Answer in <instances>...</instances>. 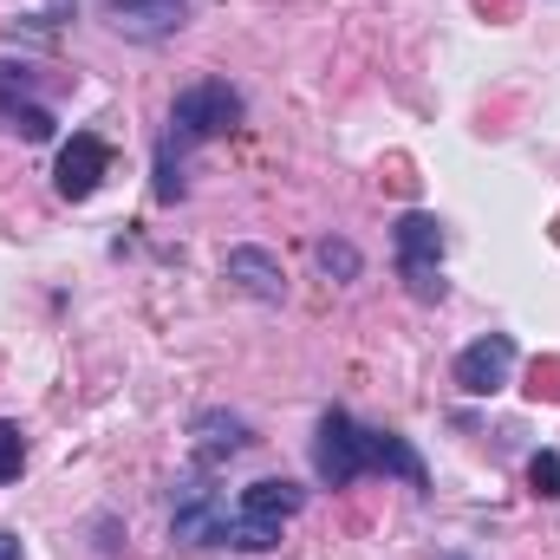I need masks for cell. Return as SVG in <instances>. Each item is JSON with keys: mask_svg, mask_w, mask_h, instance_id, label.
<instances>
[{"mask_svg": "<svg viewBox=\"0 0 560 560\" xmlns=\"http://www.w3.org/2000/svg\"><path fill=\"white\" fill-rule=\"evenodd\" d=\"M105 13L125 39H170L183 26L189 0H105Z\"/></svg>", "mask_w": 560, "mask_h": 560, "instance_id": "9", "label": "cell"}, {"mask_svg": "<svg viewBox=\"0 0 560 560\" xmlns=\"http://www.w3.org/2000/svg\"><path fill=\"white\" fill-rule=\"evenodd\" d=\"M20 469H26V436L13 418H0V482H20Z\"/></svg>", "mask_w": 560, "mask_h": 560, "instance_id": "13", "label": "cell"}, {"mask_svg": "<svg viewBox=\"0 0 560 560\" xmlns=\"http://www.w3.org/2000/svg\"><path fill=\"white\" fill-rule=\"evenodd\" d=\"M515 359H522V352H515V339H509V332H482L476 346H463V352H456L450 378H456V385H463L469 398H495V392L509 385Z\"/></svg>", "mask_w": 560, "mask_h": 560, "instance_id": "6", "label": "cell"}, {"mask_svg": "<svg viewBox=\"0 0 560 560\" xmlns=\"http://www.w3.org/2000/svg\"><path fill=\"white\" fill-rule=\"evenodd\" d=\"M255 443V430H248V418H235V411H196V423H189V450H196V469H222V463H235L242 450Z\"/></svg>", "mask_w": 560, "mask_h": 560, "instance_id": "8", "label": "cell"}, {"mask_svg": "<svg viewBox=\"0 0 560 560\" xmlns=\"http://www.w3.org/2000/svg\"><path fill=\"white\" fill-rule=\"evenodd\" d=\"M222 280H235L248 300H287V275H280V261L268 255V248H229L222 255Z\"/></svg>", "mask_w": 560, "mask_h": 560, "instance_id": "10", "label": "cell"}, {"mask_svg": "<svg viewBox=\"0 0 560 560\" xmlns=\"http://www.w3.org/2000/svg\"><path fill=\"white\" fill-rule=\"evenodd\" d=\"M105 170H112V150H105V138H92V131H72V143L59 150L52 189H59L66 202H85V196H98Z\"/></svg>", "mask_w": 560, "mask_h": 560, "instance_id": "7", "label": "cell"}, {"mask_svg": "<svg viewBox=\"0 0 560 560\" xmlns=\"http://www.w3.org/2000/svg\"><path fill=\"white\" fill-rule=\"evenodd\" d=\"M242 92L229 85V79H196V85H183L176 92V105H170V143H209L222 138V131H235L242 125Z\"/></svg>", "mask_w": 560, "mask_h": 560, "instance_id": "3", "label": "cell"}, {"mask_svg": "<svg viewBox=\"0 0 560 560\" xmlns=\"http://www.w3.org/2000/svg\"><path fill=\"white\" fill-rule=\"evenodd\" d=\"M313 261H319V275H332V280L365 275V255H359L352 242H339V235H319V242H313Z\"/></svg>", "mask_w": 560, "mask_h": 560, "instance_id": "11", "label": "cell"}, {"mask_svg": "<svg viewBox=\"0 0 560 560\" xmlns=\"http://www.w3.org/2000/svg\"><path fill=\"white\" fill-rule=\"evenodd\" d=\"M300 482H287V476H261V482H248L242 489V502L229 509V535H222V548H242V555H275L280 548V522L287 515H300Z\"/></svg>", "mask_w": 560, "mask_h": 560, "instance_id": "1", "label": "cell"}, {"mask_svg": "<svg viewBox=\"0 0 560 560\" xmlns=\"http://www.w3.org/2000/svg\"><path fill=\"white\" fill-rule=\"evenodd\" d=\"M392 242H398V275L411 280V293L418 300H443L450 287H443V248H450V235H443V222L436 215H398V229H392Z\"/></svg>", "mask_w": 560, "mask_h": 560, "instance_id": "5", "label": "cell"}, {"mask_svg": "<svg viewBox=\"0 0 560 560\" xmlns=\"http://www.w3.org/2000/svg\"><path fill=\"white\" fill-rule=\"evenodd\" d=\"M528 482L541 502H560V450H535L528 456Z\"/></svg>", "mask_w": 560, "mask_h": 560, "instance_id": "12", "label": "cell"}, {"mask_svg": "<svg viewBox=\"0 0 560 560\" xmlns=\"http://www.w3.org/2000/svg\"><path fill=\"white\" fill-rule=\"evenodd\" d=\"M313 476L326 489H352L359 476H372V430L352 418V411H319V430H313Z\"/></svg>", "mask_w": 560, "mask_h": 560, "instance_id": "2", "label": "cell"}, {"mask_svg": "<svg viewBox=\"0 0 560 560\" xmlns=\"http://www.w3.org/2000/svg\"><path fill=\"white\" fill-rule=\"evenodd\" d=\"M209 476L215 469H189L170 489V535L183 548H222V535H229V502H222V489Z\"/></svg>", "mask_w": 560, "mask_h": 560, "instance_id": "4", "label": "cell"}, {"mask_svg": "<svg viewBox=\"0 0 560 560\" xmlns=\"http://www.w3.org/2000/svg\"><path fill=\"white\" fill-rule=\"evenodd\" d=\"M183 196V170L170 163V138L156 143V202H176Z\"/></svg>", "mask_w": 560, "mask_h": 560, "instance_id": "14", "label": "cell"}, {"mask_svg": "<svg viewBox=\"0 0 560 560\" xmlns=\"http://www.w3.org/2000/svg\"><path fill=\"white\" fill-rule=\"evenodd\" d=\"M0 560H26V555H20V535H13V528H0Z\"/></svg>", "mask_w": 560, "mask_h": 560, "instance_id": "15", "label": "cell"}]
</instances>
